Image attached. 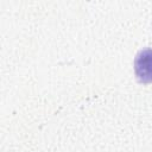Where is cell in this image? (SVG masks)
Masks as SVG:
<instances>
[{"label": "cell", "mask_w": 152, "mask_h": 152, "mask_svg": "<svg viewBox=\"0 0 152 152\" xmlns=\"http://www.w3.org/2000/svg\"><path fill=\"white\" fill-rule=\"evenodd\" d=\"M151 61H150V51L146 50L142 52V56L138 58L137 61V72L139 77H142V81L148 82L150 75H151Z\"/></svg>", "instance_id": "obj_1"}]
</instances>
